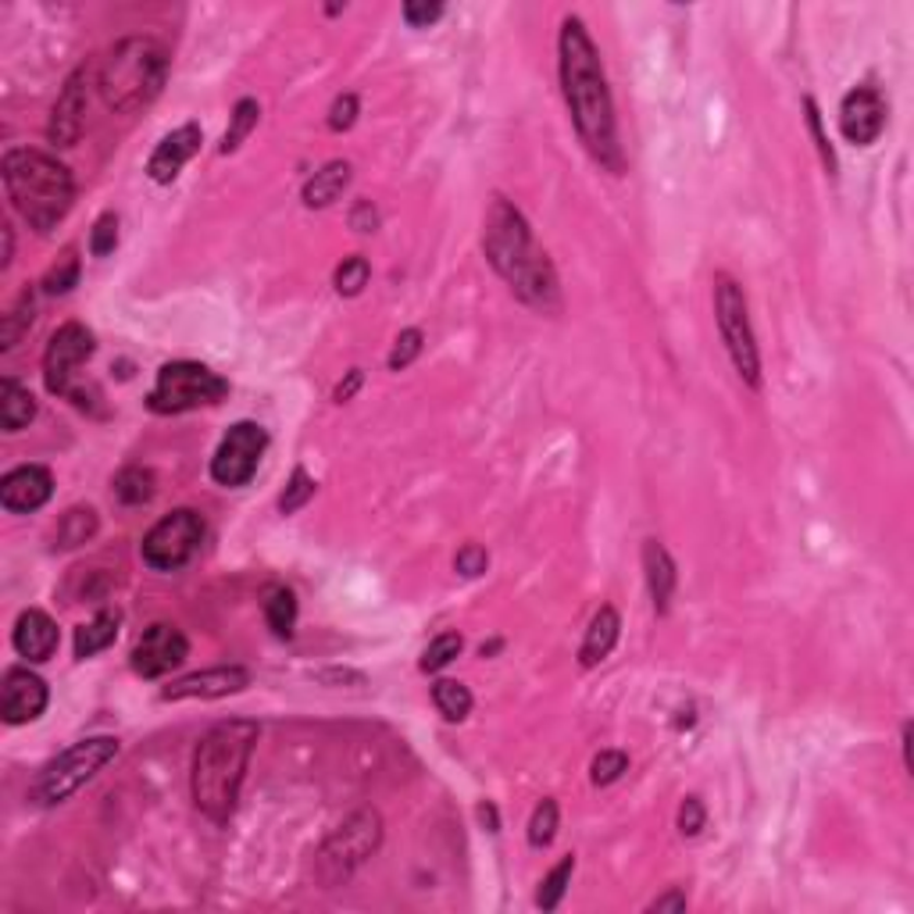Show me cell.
Instances as JSON below:
<instances>
[{"label": "cell", "instance_id": "6", "mask_svg": "<svg viewBox=\"0 0 914 914\" xmlns=\"http://www.w3.org/2000/svg\"><path fill=\"white\" fill-rule=\"evenodd\" d=\"M122 751V743L114 736H86L75 746H69L64 754H58L50 761L36 782L29 787V801L40 807H58L69 801L72 793H80L89 779L97 776L108 761H114Z\"/></svg>", "mask_w": 914, "mask_h": 914}, {"label": "cell", "instance_id": "33", "mask_svg": "<svg viewBox=\"0 0 914 914\" xmlns=\"http://www.w3.org/2000/svg\"><path fill=\"white\" fill-rule=\"evenodd\" d=\"M368 276H371V268L362 254H351V257H343L340 268L332 272V287H337L340 297H357L365 287H368Z\"/></svg>", "mask_w": 914, "mask_h": 914}, {"label": "cell", "instance_id": "23", "mask_svg": "<svg viewBox=\"0 0 914 914\" xmlns=\"http://www.w3.org/2000/svg\"><path fill=\"white\" fill-rule=\"evenodd\" d=\"M351 186V164L346 161H329L326 169L315 172L312 179L304 183V208H329L332 200L343 197V190Z\"/></svg>", "mask_w": 914, "mask_h": 914}, {"label": "cell", "instance_id": "18", "mask_svg": "<svg viewBox=\"0 0 914 914\" xmlns=\"http://www.w3.org/2000/svg\"><path fill=\"white\" fill-rule=\"evenodd\" d=\"M50 493H54V479L44 465H19L0 479V508L11 514L40 511Z\"/></svg>", "mask_w": 914, "mask_h": 914}, {"label": "cell", "instance_id": "42", "mask_svg": "<svg viewBox=\"0 0 914 914\" xmlns=\"http://www.w3.org/2000/svg\"><path fill=\"white\" fill-rule=\"evenodd\" d=\"M486 564H489V553H486V547H479V544H465V547L458 550V558H454V569H458L461 575H465V578L483 575Z\"/></svg>", "mask_w": 914, "mask_h": 914}, {"label": "cell", "instance_id": "13", "mask_svg": "<svg viewBox=\"0 0 914 914\" xmlns=\"http://www.w3.org/2000/svg\"><path fill=\"white\" fill-rule=\"evenodd\" d=\"M190 658V639L172 622H154L133 647V672L139 679H161Z\"/></svg>", "mask_w": 914, "mask_h": 914}, {"label": "cell", "instance_id": "43", "mask_svg": "<svg viewBox=\"0 0 914 914\" xmlns=\"http://www.w3.org/2000/svg\"><path fill=\"white\" fill-rule=\"evenodd\" d=\"M804 111H807V125H811V136H815V147H818V154H821V161H826L829 172H836V154H832V147H829L826 133H821V114H818V105H815L811 97L804 100Z\"/></svg>", "mask_w": 914, "mask_h": 914}, {"label": "cell", "instance_id": "49", "mask_svg": "<svg viewBox=\"0 0 914 914\" xmlns=\"http://www.w3.org/2000/svg\"><path fill=\"white\" fill-rule=\"evenodd\" d=\"M479 818H483V826H486L489 832H497V829H500V821H497V807L489 804V801H486V804H479Z\"/></svg>", "mask_w": 914, "mask_h": 914}, {"label": "cell", "instance_id": "39", "mask_svg": "<svg viewBox=\"0 0 914 914\" xmlns=\"http://www.w3.org/2000/svg\"><path fill=\"white\" fill-rule=\"evenodd\" d=\"M114 247H119V215L105 211L89 229V254L94 257H108Z\"/></svg>", "mask_w": 914, "mask_h": 914}, {"label": "cell", "instance_id": "31", "mask_svg": "<svg viewBox=\"0 0 914 914\" xmlns=\"http://www.w3.org/2000/svg\"><path fill=\"white\" fill-rule=\"evenodd\" d=\"M432 704L440 707V715L447 722H465L468 711H472V693L465 682H454V679H440L432 686Z\"/></svg>", "mask_w": 914, "mask_h": 914}, {"label": "cell", "instance_id": "37", "mask_svg": "<svg viewBox=\"0 0 914 914\" xmlns=\"http://www.w3.org/2000/svg\"><path fill=\"white\" fill-rule=\"evenodd\" d=\"M315 489H318V483L312 479V475H307L304 468H293L290 486L282 489V497H279V511L282 514H297L307 504V500L315 497Z\"/></svg>", "mask_w": 914, "mask_h": 914}, {"label": "cell", "instance_id": "8", "mask_svg": "<svg viewBox=\"0 0 914 914\" xmlns=\"http://www.w3.org/2000/svg\"><path fill=\"white\" fill-rule=\"evenodd\" d=\"M715 321L722 332V343L732 357V368L740 371V379L751 390H761V354H757L754 326H751V307H746V293L732 276H715Z\"/></svg>", "mask_w": 914, "mask_h": 914}, {"label": "cell", "instance_id": "16", "mask_svg": "<svg viewBox=\"0 0 914 914\" xmlns=\"http://www.w3.org/2000/svg\"><path fill=\"white\" fill-rule=\"evenodd\" d=\"M47 682L29 672V668H8L4 682H0V718L8 726H25L36 722L47 711Z\"/></svg>", "mask_w": 914, "mask_h": 914}, {"label": "cell", "instance_id": "12", "mask_svg": "<svg viewBox=\"0 0 914 914\" xmlns=\"http://www.w3.org/2000/svg\"><path fill=\"white\" fill-rule=\"evenodd\" d=\"M265 447H268V432L257 426V422H236L215 450L211 479L226 489L247 486L254 479L257 465H261Z\"/></svg>", "mask_w": 914, "mask_h": 914}, {"label": "cell", "instance_id": "1", "mask_svg": "<svg viewBox=\"0 0 914 914\" xmlns=\"http://www.w3.org/2000/svg\"><path fill=\"white\" fill-rule=\"evenodd\" d=\"M558 69H561V94L569 105L572 125L583 139L586 154L594 158L604 172L622 175L625 154L618 144V122H614V100L604 75L600 50L594 36L586 33L583 19L569 15L561 22L558 36Z\"/></svg>", "mask_w": 914, "mask_h": 914}, {"label": "cell", "instance_id": "19", "mask_svg": "<svg viewBox=\"0 0 914 914\" xmlns=\"http://www.w3.org/2000/svg\"><path fill=\"white\" fill-rule=\"evenodd\" d=\"M200 139H204V136H200V125H193V122L172 129V133L164 136L158 147H154L150 161H147V175H150L158 186L175 183L179 172H183V164L193 158V154L200 150Z\"/></svg>", "mask_w": 914, "mask_h": 914}, {"label": "cell", "instance_id": "15", "mask_svg": "<svg viewBox=\"0 0 914 914\" xmlns=\"http://www.w3.org/2000/svg\"><path fill=\"white\" fill-rule=\"evenodd\" d=\"M886 129V100L875 86H854L840 105V133L846 144L872 147Z\"/></svg>", "mask_w": 914, "mask_h": 914}, {"label": "cell", "instance_id": "25", "mask_svg": "<svg viewBox=\"0 0 914 914\" xmlns=\"http://www.w3.org/2000/svg\"><path fill=\"white\" fill-rule=\"evenodd\" d=\"M36 418V401L15 379H0V426L4 432H19Z\"/></svg>", "mask_w": 914, "mask_h": 914}, {"label": "cell", "instance_id": "50", "mask_svg": "<svg viewBox=\"0 0 914 914\" xmlns=\"http://www.w3.org/2000/svg\"><path fill=\"white\" fill-rule=\"evenodd\" d=\"M11 251H15V236H11V226H4V257H0V268L11 265Z\"/></svg>", "mask_w": 914, "mask_h": 914}, {"label": "cell", "instance_id": "32", "mask_svg": "<svg viewBox=\"0 0 914 914\" xmlns=\"http://www.w3.org/2000/svg\"><path fill=\"white\" fill-rule=\"evenodd\" d=\"M572 872H575V857H561L558 865L550 868V875L544 882H539V890H536V907H544V911H553L561 904V897L564 890H569V882H572Z\"/></svg>", "mask_w": 914, "mask_h": 914}, {"label": "cell", "instance_id": "10", "mask_svg": "<svg viewBox=\"0 0 914 914\" xmlns=\"http://www.w3.org/2000/svg\"><path fill=\"white\" fill-rule=\"evenodd\" d=\"M204 544V519L193 508H179L150 525L139 544V558L150 572H179Z\"/></svg>", "mask_w": 914, "mask_h": 914}, {"label": "cell", "instance_id": "29", "mask_svg": "<svg viewBox=\"0 0 914 914\" xmlns=\"http://www.w3.org/2000/svg\"><path fill=\"white\" fill-rule=\"evenodd\" d=\"M257 119H261V105H257L254 97H243L233 108V114H229V129H226L222 144H218V154H236L243 139L254 133Z\"/></svg>", "mask_w": 914, "mask_h": 914}, {"label": "cell", "instance_id": "20", "mask_svg": "<svg viewBox=\"0 0 914 914\" xmlns=\"http://www.w3.org/2000/svg\"><path fill=\"white\" fill-rule=\"evenodd\" d=\"M58 643H61V633H58L54 618L40 608L22 611L15 629H11V647L19 650V658L33 661V665H44L54 658Z\"/></svg>", "mask_w": 914, "mask_h": 914}, {"label": "cell", "instance_id": "44", "mask_svg": "<svg viewBox=\"0 0 914 914\" xmlns=\"http://www.w3.org/2000/svg\"><path fill=\"white\" fill-rule=\"evenodd\" d=\"M357 122V97L354 94H343L332 100V108H329V129L332 133H346Z\"/></svg>", "mask_w": 914, "mask_h": 914}, {"label": "cell", "instance_id": "21", "mask_svg": "<svg viewBox=\"0 0 914 914\" xmlns=\"http://www.w3.org/2000/svg\"><path fill=\"white\" fill-rule=\"evenodd\" d=\"M643 575H647V589H650V600H654V611L668 614L672 608V597H675V561L672 553H668L658 539H647L643 544Z\"/></svg>", "mask_w": 914, "mask_h": 914}, {"label": "cell", "instance_id": "47", "mask_svg": "<svg viewBox=\"0 0 914 914\" xmlns=\"http://www.w3.org/2000/svg\"><path fill=\"white\" fill-rule=\"evenodd\" d=\"M647 911H686V893L682 890H668L665 897H658V900H650L647 904Z\"/></svg>", "mask_w": 914, "mask_h": 914}, {"label": "cell", "instance_id": "22", "mask_svg": "<svg viewBox=\"0 0 914 914\" xmlns=\"http://www.w3.org/2000/svg\"><path fill=\"white\" fill-rule=\"evenodd\" d=\"M618 636H622V618H618V611L611 608V604H604V608L594 614V622H589V629H586L583 647H578V665L583 668L604 665L611 658Z\"/></svg>", "mask_w": 914, "mask_h": 914}, {"label": "cell", "instance_id": "41", "mask_svg": "<svg viewBox=\"0 0 914 914\" xmlns=\"http://www.w3.org/2000/svg\"><path fill=\"white\" fill-rule=\"evenodd\" d=\"M443 15V4H429V0H407L404 4V22L411 25V29H429V25Z\"/></svg>", "mask_w": 914, "mask_h": 914}, {"label": "cell", "instance_id": "14", "mask_svg": "<svg viewBox=\"0 0 914 914\" xmlns=\"http://www.w3.org/2000/svg\"><path fill=\"white\" fill-rule=\"evenodd\" d=\"M89 72L86 64L83 69H75L69 80H64L61 94L54 100V108H50V122H47V139L54 147H75L83 136V125H86V108H89Z\"/></svg>", "mask_w": 914, "mask_h": 914}, {"label": "cell", "instance_id": "38", "mask_svg": "<svg viewBox=\"0 0 914 914\" xmlns=\"http://www.w3.org/2000/svg\"><path fill=\"white\" fill-rule=\"evenodd\" d=\"M629 771V757L622 751H600L594 757V765H589V779H594V787H611Z\"/></svg>", "mask_w": 914, "mask_h": 914}, {"label": "cell", "instance_id": "2", "mask_svg": "<svg viewBox=\"0 0 914 914\" xmlns=\"http://www.w3.org/2000/svg\"><path fill=\"white\" fill-rule=\"evenodd\" d=\"M483 254L489 268L511 287L522 304H529L539 315L561 312V282L553 272L547 251L539 247L525 215L511 200H489L483 222Z\"/></svg>", "mask_w": 914, "mask_h": 914}, {"label": "cell", "instance_id": "3", "mask_svg": "<svg viewBox=\"0 0 914 914\" xmlns=\"http://www.w3.org/2000/svg\"><path fill=\"white\" fill-rule=\"evenodd\" d=\"M261 729L251 718H229L208 729L193 751L190 768V793L193 804L215 826H226L236 815L240 787L247 779V765Z\"/></svg>", "mask_w": 914, "mask_h": 914}, {"label": "cell", "instance_id": "45", "mask_svg": "<svg viewBox=\"0 0 914 914\" xmlns=\"http://www.w3.org/2000/svg\"><path fill=\"white\" fill-rule=\"evenodd\" d=\"M704 804H700V796H686L679 807V829L682 836H697L704 829Z\"/></svg>", "mask_w": 914, "mask_h": 914}, {"label": "cell", "instance_id": "26", "mask_svg": "<svg viewBox=\"0 0 914 914\" xmlns=\"http://www.w3.org/2000/svg\"><path fill=\"white\" fill-rule=\"evenodd\" d=\"M97 529H100V519H97L94 508H72V511L61 514L58 533H54V544H58L61 550L83 547V544H89V539L97 536Z\"/></svg>", "mask_w": 914, "mask_h": 914}, {"label": "cell", "instance_id": "35", "mask_svg": "<svg viewBox=\"0 0 914 914\" xmlns=\"http://www.w3.org/2000/svg\"><path fill=\"white\" fill-rule=\"evenodd\" d=\"M461 647H465V639H461L458 633H440L426 650H422L418 668H422V672H440V668H447L450 661L458 658Z\"/></svg>", "mask_w": 914, "mask_h": 914}, {"label": "cell", "instance_id": "4", "mask_svg": "<svg viewBox=\"0 0 914 914\" xmlns=\"http://www.w3.org/2000/svg\"><path fill=\"white\" fill-rule=\"evenodd\" d=\"M0 175H4L8 197L15 204V211L36 233H50L72 211L75 179L69 172V164H61L54 154L15 147L0 161Z\"/></svg>", "mask_w": 914, "mask_h": 914}, {"label": "cell", "instance_id": "48", "mask_svg": "<svg viewBox=\"0 0 914 914\" xmlns=\"http://www.w3.org/2000/svg\"><path fill=\"white\" fill-rule=\"evenodd\" d=\"M362 379H365V376H362V368H351V371H346V382H340V386H337V393H332V397H337V404H346V401H351V397L357 393V386H362Z\"/></svg>", "mask_w": 914, "mask_h": 914}, {"label": "cell", "instance_id": "46", "mask_svg": "<svg viewBox=\"0 0 914 914\" xmlns=\"http://www.w3.org/2000/svg\"><path fill=\"white\" fill-rule=\"evenodd\" d=\"M351 229H357V233H376V229H379V211L371 208L368 200H357L354 211H351Z\"/></svg>", "mask_w": 914, "mask_h": 914}, {"label": "cell", "instance_id": "24", "mask_svg": "<svg viewBox=\"0 0 914 914\" xmlns=\"http://www.w3.org/2000/svg\"><path fill=\"white\" fill-rule=\"evenodd\" d=\"M119 625H122V614L119 611H100L89 618L86 625L75 629V658L86 661V658H97L100 650H108L114 639H119Z\"/></svg>", "mask_w": 914, "mask_h": 914}, {"label": "cell", "instance_id": "28", "mask_svg": "<svg viewBox=\"0 0 914 914\" xmlns=\"http://www.w3.org/2000/svg\"><path fill=\"white\" fill-rule=\"evenodd\" d=\"M33 312H36V293L22 290L19 301L11 304V312L4 315V321H0V351H11V346H19V340L33 326Z\"/></svg>", "mask_w": 914, "mask_h": 914}, {"label": "cell", "instance_id": "27", "mask_svg": "<svg viewBox=\"0 0 914 914\" xmlns=\"http://www.w3.org/2000/svg\"><path fill=\"white\" fill-rule=\"evenodd\" d=\"M265 622L279 639L293 636V625H297V597H293L290 586H272L265 594Z\"/></svg>", "mask_w": 914, "mask_h": 914}, {"label": "cell", "instance_id": "17", "mask_svg": "<svg viewBox=\"0 0 914 914\" xmlns=\"http://www.w3.org/2000/svg\"><path fill=\"white\" fill-rule=\"evenodd\" d=\"M251 686V672L240 665H218V668H204V672H193L169 682L161 690V700H218L229 697V693H240Z\"/></svg>", "mask_w": 914, "mask_h": 914}, {"label": "cell", "instance_id": "5", "mask_svg": "<svg viewBox=\"0 0 914 914\" xmlns=\"http://www.w3.org/2000/svg\"><path fill=\"white\" fill-rule=\"evenodd\" d=\"M164 80H169V54L150 36H125L108 50V58L97 69L100 100L114 114L147 108L161 94Z\"/></svg>", "mask_w": 914, "mask_h": 914}, {"label": "cell", "instance_id": "34", "mask_svg": "<svg viewBox=\"0 0 914 914\" xmlns=\"http://www.w3.org/2000/svg\"><path fill=\"white\" fill-rule=\"evenodd\" d=\"M558 801H539L536 811H533V818H529V846L533 851H547V846L553 843V836H558Z\"/></svg>", "mask_w": 914, "mask_h": 914}, {"label": "cell", "instance_id": "40", "mask_svg": "<svg viewBox=\"0 0 914 914\" xmlns=\"http://www.w3.org/2000/svg\"><path fill=\"white\" fill-rule=\"evenodd\" d=\"M422 340H426V337H422V329H404L401 337H397L390 357H386L390 371H404L411 362H415V357L422 354Z\"/></svg>", "mask_w": 914, "mask_h": 914}, {"label": "cell", "instance_id": "9", "mask_svg": "<svg viewBox=\"0 0 914 914\" xmlns=\"http://www.w3.org/2000/svg\"><path fill=\"white\" fill-rule=\"evenodd\" d=\"M229 393V382L200 362H169L158 368L154 390L147 393V407L154 415H183L218 404Z\"/></svg>", "mask_w": 914, "mask_h": 914}, {"label": "cell", "instance_id": "30", "mask_svg": "<svg viewBox=\"0 0 914 914\" xmlns=\"http://www.w3.org/2000/svg\"><path fill=\"white\" fill-rule=\"evenodd\" d=\"M111 486H114V497H119L122 504L139 508L154 497V472L139 468V465H129V468H122L119 475H114Z\"/></svg>", "mask_w": 914, "mask_h": 914}, {"label": "cell", "instance_id": "11", "mask_svg": "<svg viewBox=\"0 0 914 914\" xmlns=\"http://www.w3.org/2000/svg\"><path fill=\"white\" fill-rule=\"evenodd\" d=\"M97 340L83 321H64V326L47 340L44 351V382L54 397H64V401H80V386H75V376L80 368L94 357Z\"/></svg>", "mask_w": 914, "mask_h": 914}, {"label": "cell", "instance_id": "7", "mask_svg": "<svg viewBox=\"0 0 914 914\" xmlns=\"http://www.w3.org/2000/svg\"><path fill=\"white\" fill-rule=\"evenodd\" d=\"M379 843H382L379 811H371V807L354 811L343 826H337L326 836L321 851L315 854V879L326 886V890L346 882L371 854L379 851Z\"/></svg>", "mask_w": 914, "mask_h": 914}, {"label": "cell", "instance_id": "36", "mask_svg": "<svg viewBox=\"0 0 914 914\" xmlns=\"http://www.w3.org/2000/svg\"><path fill=\"white\" fill-rule=\"evenodd\" d=\"M75 282H80V257L69 247L54 265H50V272L44 276V290L47 293H69Z\"/></svg>", "mask_w": 914, "mask_h": 914}]
</instances>
